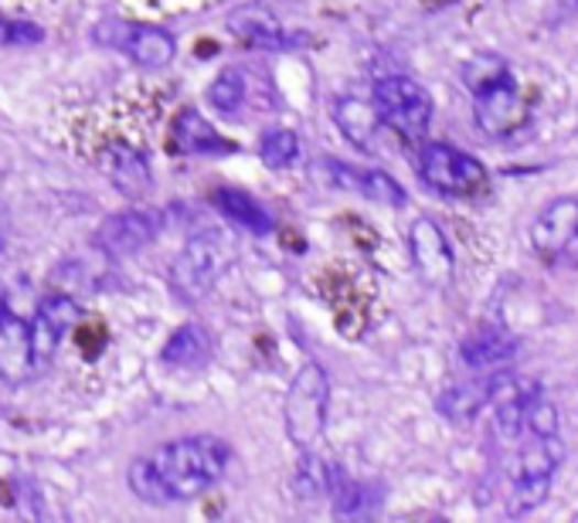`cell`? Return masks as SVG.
Here are the masks:
<instances>
[{"label":"cell","instance_id":"cell-1","mask_svg":"<svg viewBox=\"0 0 578 523\" xmlns=\"http://www.w3.org/2000/svg\"><path fill=\"white\" fill-rule=\"evenodd\" d=\"M228 446L218 435H184L157 453L133 459L127 469L130 493L150 506L187 503L205 497L228 469Z\"/></svg>","mask_w":578,"mask_h":523},{"label":"cell","instance_id":"cell-2","mask_svg":"<svg viewBox=\"0 0 578 523\" xmlns=\"http://www.w3.org/2000/svg\"><path fill=\"white\" fill-rule=\"evenodd\" d=\"M467 83L473 92V112H477V127L490 140H504L511 137L524 119V99L517 92V83L511 68L500 58H477L467 65Z\"/></svg>","mask_w":578,"mask_h":523},{"label":"cell","instance_id":"cell-3","mask_svg":"<svg viewBox=\"0 0 578 523\" xmlns=\"http://www.w3.org/2000/svg\"><path fill=\"white\" fill-rule=\"evenodd\" d=\"M561 456H565L561 435H521L517 438L514 472H511L508 503H504L511 516H524L548 500Z\"/></svg>","mask_w":578,"mask_h":523},{"label":"cell","instance_id":"cell-4","mask_svg":"<svg viewBox=\"0 0 578 523\" xmlns=\"http://www.w3.org/2000/svg\"><path fill=\"white\" fill-rule=\"evenodd\" d=\"M228 262V241L215 231L195 235L187 246L177 252L174 265H171V293L184 303V306H198L201 299H208L218 286V279L225 272Z\"/></svg>","mask_w":578,"mask_h":523},{"label":"cell","instance_id":"cell-5","mask_svg":"<svg viewBox=\"0 0 578 523\" xmlns=\"http://www.w3.org/2000/svg\"><path fill=\"white\" fill-rule=\"evenodd\" d=\"M327 408H330V374L320 364L299 368V374L293 378L286 391V405H283L286 435L293 446H299L303 453L314 446L324 435Z\"/></svg>","mask_w":578,"mask_h":523},{"label":"cell","instance_id":"cell-6","mask_svg":"<svg viewBox=\"0 0 578 523\" xmlns=\"http://www.w3.org/2000/svg\"><path fill=\"white\" fill-rule=\"evenodd\" d=\"M374 116L378 123L395 130L402 140L415 143L429 133L433 123V96L408 75H389L374 86Z\"/></svg>","mask_w":578,"mask_h":523},{"label":"cell","instance_id":"cell-7","mask_svg":"<svg viewBox=\"0 0 578 523\" xmlns=\"http://www.w3.org/2000/svg\"><path fill=\"white\" fill-rule=\"evenodd\" d=\"M418 177L449 197H477L487 190V167L467 150L449 143H426L418 153Z\"/></svg>","mask_w":578,"mask_h":523},{"label":"cell","instance_id":"cell-8","mask_svg":"<svg viewBox=\"0 0 578 523\" xmlns=\"http://www.w3.org/2000/svg\"><path fill=\"white\" fill-rule=\"evenodd\" d=\"M161 231H164V215L161 211H153V208H127V211L109 215L96 228L92 246L102 255L123 259V255H133V252L146 249L150 241H157Z\"/></svg>","mask_w":578,"mask_h":523},{"label":"cell","instance_id":"cell-9","mask_svg":"<svg viewBox=\"0 0 578 523\" xmlns=\"http://www.w3.org/2000/svg\"><path fill=\"white\" fill-rule=\"evenodd\" d=\"M408 252L418 269V275L429 286H449L456 275V255L446 231L433 218H418L408 231Z\"/></svg>","mask_w":578,"mask_h":523},{"label":"cell","instance_id":"cell-10","mask_svg":"<svg viewBox=\"0 0 578 523\" xmlns=\"http://www.w3.org/2000/svg\"><path fill=\"white\" fill-rule=\"evenodd\" d=\"M511 381H514V378L504 374V371H483V374L473 378V381L449 384V388L439 394L436 408L443 412V418L467 422V418H473L477 412L490 408L493 401L511 388Z\"/></svg>","mask_w":578,"mask_h":523},{"label":"cell","instance_id":"cell-11","mask_svg":"<svg viewBox=\"0 0 578 523\" xmlns=\"http://www.w3.org/2000/svg\"><path fill=\"white\" fill-rule=\"evenodd\" d=\"M112 48L127 52L140 68H164L177 55V42L171 31L140 28V24H112V34H99Z\"/></svg>","mask_w":578,"mask_h":523},{"label":"cell","instance_id":"cell-12","mask_svg":"<svg viewBox=\"0 0 578 523\" xmlns=\"http://www.w3.org/2000/svg\"><path fill=\"white\" fill-rule=\"evenodd\" d=\"M571 241H578V197H558L534 218L531 225V246L537 255L555 259Z\"/></svg>","mask_w":578,"mask_h":523},{"label":"cell","instance_id":"cell-13","mask_svg":"<svg viewBox=\"0 0 578 523\" xmlns=\"http://www.w3.org/2000/svg\"><path fill=\"white\" fill-rule=\"evenodd\" d=\"M99 167L102 174L120 187L123 194H140L150 187V164H146V153L127 140H112L102 146L99 153Z\"/></svg>","mask_w":578,"mask_h":523},{"label":"cell","instance_id":"cell-14","mask_svg":"<svg viewBox=\"0 0 578 523\" xmlns=\"http://www.w3.org/2000/svg\"><path fill=\"white\" fill-rule=\"evenodd\" d=\"M514 353H517V340L508 330H500V327H483V330L470 334L467 340L459 344L462 368H470L477 374L500 371L504 364H511Z\"/></svg>","mask_w":578,"mask_h":523},{"label":"cell","instance_id":"cell-15","mask_svg":"<svg viewBox=\"0 0 578 523\" xmlns=\"http://www.w3.org/2000/svg\"><path fill=\"white\" fill-rule=\"evenodd\" d=\"M0 378L21 384L31 374V340H28V324L18 319L8 303H0Z\"/></svg>","mask_w":578,"mask_h":523},{"label":"cell","instance_id":"cell-16","mask_svg":"<svg viewBox=\"0 0 578 523\" xmlns=\"http://www.w3.org/2000/svg\"><path fill=\"white\" fill-rule=\"evenodd\" d=\"M231 31H236L242 42L255 45V48H269V52H276V48H293L299 45L303 37L299 34H290L280 28V21H273L265 11L259 8H246V11H236L231 14Z\"/></svg>","mask_w":578,"mask_h":523},{"label":"cell","instance_id":"cell-17","mask_svg":"<svg viewBox=\"0 0 578 523\" xmlns=\"http://www.w3.org/2000/svg\"><path fill=\"white\" fill-rule=\"evenodd\" d=\"M171 137H174V146L181 153H195V156L231 150V143H225V137H218V130L198 109H181L177 119H174V127H171Z\"/></svg>","mask_w":578,"mask_h":523},{"label":"cell","instance_id":"cell-18","mask_svg":"<svg viewBox=\"0 0 578 523\" xmlns=\"http://www.w3.org/2000/svg\"><path fill=\"white\" fill-rule=\"evenodd\" d=\"M215 208L228 221H236L239 228H246L249 235H269V231H273V215H269L259 200L252 194H246V190H236V187L215 190Z\"/></svg>","mask_w":578,"mask_h":523},{"label":"cell","instance_id":"cell-19","mask_svg":"<svg viewBox=\"0 0 578 523\" xmlns=\"http://www.w3.org/2000/svg\"><path fill=\"white\" fill-rule=\"evenodd\" d=\"M211 357V337L198 324H184L164 344V364L171 368H201Z\"/></svg>","mask_w":578,"mask_h":523},{"label":"cell","instance_id":"cell-20","mask_svg":"<svg viewBox=\"0 0 578 523\" xmlns=\"http://www.w3.org/2000/svg\"><path fill=\"white\" fill-rule=\"evenodd\" d=\"M334 119H337V127L343 130V137L351 140L355 146L371 150V140H374V130H378L374 106H364L358 99H337Z\"/></svg>","mask_w":578,"mask_h":523},{"label":"cell","instance_id":"cell-21","mask_svg":"<svg viewBox=\"0 0 578 523\" xmlns=\"http://www.w3.org/2000/svg\"><path fill=\"white\" fill-rule=\"evenodd\" d=\"M246 96H249L246 72H239V68H225L215 83L208 86V102L218 112H225V116H239L242 106H246Z\"/></svg>","mask_w":578,"mask_h":523},{"label":"cell","instance_id":"cell-22","mask_svg":"<svg viewBox=\"0 0 578 523\" xmlns=\"http://www.w3.org/2000/svg\"><path fill=\"white\" fill-rule=\"evenodd\" d=\"M259 156H262L265 167L283 171V167H290L293 160L299 156V137L293 130H283V127L265 130L262 140H259Z\"/></svg>","mask_w":578,"mask_h":523},{"label":"cell","instance_id":"cell-23","mask_svg":"<svg viewBox=\"0 0 578 523\" xmlns=\"http://www.w3.org/2000/svg\"><path fill=\"white\" fill-rule=\"evenodd\" d=\"M330 472L334 466H324L317 456H303L296 469V490L306 500H317L320 493H330Z\"/></svg>","mask_w":578,"mask_h":523},{"label":"cell","instance_id":"cell-24","mask_svg":"<svg viewBox=\"0 0 578 523\" xmlns=\"http://www.w3.org/2000/svg\"><path fill=\"white\" fill-rule=\"evenodd\" d=\"M361 197L378 200V205H392V208H402L405 205L402 184L395 177H389L384 171H364V177H361Z\"/></svg>","mask_w":578,"mask_h":523},{"label":"cell","instance_id":"cell-25","mask_svg":"<svg viewBox=\"0 0 578 523\" xmlns=\"http://www.w3.org/2000/svg\"><path fill=\"white\" fill-rule=\"evenodd\" d=\"M42 42V28L28 21H4L0 24V45H34Z\"/></svg>","mask_w":578,"mask_h":523}]
</instances>
